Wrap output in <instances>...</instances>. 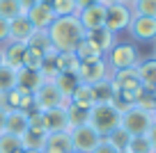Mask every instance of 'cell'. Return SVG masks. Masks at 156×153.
I'll use <instances>...</instances> for the list:
<instances>
[{
	"mask_svg": "<svg viewBox=\"0 0 156 153\" xmlns=\"http://www.w3.org/2000/svg\"><path fill=\"white\" fill-rule=\"evenodd\" d=\"M99 2H101L103 7H112V5H119L122 0H99Z\"/></svg>",
	"mask_w": 156,
	"mask_h": 153,
	"instance_id": "cell-43",
	"label": "cell"
},
{
	"mask_svg": "<svg viewBox=\"0 0 156 153\" xmlns=\"http://www.w3.org/2000/svg\"><path fill=\"white\" fill-rule=\"evenodd\" d=\"M94 153H117V151H115V148H112L110 144L106 142V139H101V144H99V146L94 148Z\"/></svg>",
	"mask_w": 156,
	"mask_h": 153,
	"instance_id": "cell-39",
	"label": "cell"
},
{
	"mask_svg": "<svg viewBox=\"0 0 156 153\" xmlns=\"http://www.w3.org/2000/svg\"><path fill=\"white\" fill-rule=\"evenodd\" d=\"M76 16L85 32H94V30L103 28V23H106V7L101 2H94V5L85 7V9H78Z\"/></svg>",
	"mask_w": 156,
	"mask_h": 153,
	"instance_id": "cell-9",
	"label": "cell"
},
{
	"mask_svg": "<svg viewBox=\"0 0 156 153\" xmlns=\"http://www.w3.org/2000/svg\"><path fill=\"white\" fill-rule=\"evenodd\" d=\"M67 119H69V130L71 128H78V126H85L90 119V110H85V107H78V105H71L69 103L67 107Z\"/></svg>",
	"mask_w": 156,
	"mask_h": 153,
	"instance_id": "cell-28",
	"label": "cell"
},
{
	"mask_svg": "<svg viewBox=\"0 0 156 153\" xmlns=\"http://www.w3.org/2000/svg\"><path fill=\"white\" fill-rule=\"evenodd\" d=\"M9 41V21L0 19V43H7Z\"/></svg>",
	"mask_w": 156,
	"mask_h": 153,
	"instance_id": "cell-38",
	"label": "cell"
},
{
	"mask_svg": "<svg viewBox=\"0 0 156 153\" xmlns=\"http://www.w3.org/2000/svg\"><path fill=\"white\" fill-rule=\"evenodd\" d=\"M110 82L115 85V89H117V91L142 87V85H140V80H138L136 69H119V71H110Z\"/></svg>",
	"mask_w": 156,
	"mask_h": 153,
	"instance_id": "cell-17",
	"label": "cell"
},
{
	"mask_svg": "<svg viewBox=\"0 0 156 153\" xmlns=\"http://www.w3.org/2000/svg\"><path fill=\"white\" fill-rule=\"evenodd\" d=\"M133 16H154L156 19V0H136L131 5Z\"/></svg>",
	"mask_w": 156,
	"mask_h": 153,
	"instance_id": "cell-36",
	"label": "cell"
},
{
	"mask_svg": "<svg viewBox=\"0 0 156 153\" xmlns=\"http://www.w3.org/2000/svg\"><path fill=\"white\" fill-rule=\"evenodd\" d=\"M87 124L92 126L101 137H108L115 128L122 126V112L117 110L115 105H108V103H94V105L90 107Z\"/></svg>",
	"mask_w": 156,
	"mask_h": 153,
	"instance_id": "cell-2",
	"label": "cell"
},
{
	"mask_svg": "<svg viewBox=\"0 0 156 153\" xmlns=\"http://www.w3.org/2000/svg\"><path fill=\"white\" fill-rule=\"evenodd\" d=\"M28 130V112L23 110H9L5 114V133L23 137V133Z\"/></svg>",
	"mask_w": 156,
	"mask_h": 153,
	"instance_id": "cell-18",
	"label": "cell"
},
{
	"mask_svg": "<svg viewBox=\"0 0 156 153\" xmlns=\"http://www.w3.org/2000/svg\"><path fill=\"white\" fill-rule=\"evenodd\" d=\"M41 85H44L41 71H34V69H25V66H21L19 71H16V87H19V89L34 94V91H37Z\"/></svg>",
	"mask_w": 156,
	"mask_h": 153,
	"instance_id": "cell-15",
	"label": "cell"
},
{
	"mask_svg": "<svg viewBox=\"0 0 156 153\" xmlns=\"http://www.w3.org/2000/svg\"><path fill=\"white\" fill-rule=\"evenodd\" d=\"M53 64L58 66L60 73H76L78 66H80V59L76 57V53H55V59Z\"/></svg>",
	"mask_w": 156,
	"mask_h": 153,
	"instance_id": "cell-25",
	"label": "cell"
},
{
	"mask_svg": "<svg viewBox=\"0 0 156 153\" xmlns=\"http://www.w3.org/2000/svg\"><path fill=\"white\" fill-rule=\"evenodd\" d=\"M136 73H138V80L140 85L145 87L147 91H154L156 89V57H145L136 64Z\"/></svg>",
	"mask_w": 156,
	"mask_h": 153,
	"instance_id": "cell-13",
	"label": "cell"
},
{
	"mask_svg": "<svg viewBox=\"0 0 156 153\" xmlns=\"http://www.w3.org/2000/svg\"><path fill=\"white\" fill-rule=\"evenodd\" d=\"M78 80L83 82V85H97V82L106 80V78H110V69H108L106 59H94V62H80V66H78L76 71Z\"/></svg>",
	"mask_w": 156,
	"mask_h": 153,
	"instance_id": "cell-8",
	"label": "cell"
},
{
	"mask_svg": "<svg viewBox=\"0 0 156 153\" xmlns=\"http://www.w3.org/2000/svg\"><path fill=\"white\" fill-rule=\"evenodd\" d=\"M37 2H39V0H19V5H21V9H23V12H28L30 7H34Z\"/></svg>",
	"mask_w": 156,
	"mask_h": 153,
	"instance_id": "cell-40",
	"label": "cell"
},
{
	"mask_svg": "<svg viewBox=\"0 0 156 153\" xmlns=\"http://www.w3.org/2000/svg\"><path fill=\"white\" fill-rule=\"evenodd\" d=\"M21 153H34V151H25V148H23V151H21Z\"/></svg>",
	"mask_w": 156,
	"mask_h": 153,
	"instance_id": "cell-47",
	"label": "cell"
},
{
	"mask_svg": "<svg viewBox=\"0 0 156 153\" xmlns=\"http://www.w3.org/2000/svg\"><path fill=\"white\" fill-rule=\"evenodd\" d=\"M154 94H156V89H154Z\"/></svg>",
	"mask_w": 156,
	"mask_h": 153,
	"instance_id": "cell-53",
	"label": "cell"
},
{
	"mask_svg": "<svg viewBox=\"0 0 156 153\" xmlns=\"http://www.w3.org/2000/svg\"><path fill=\"white\" fill-rule=\"evenodd\" d=\"M34 107L37 110H51V107H69V98L60 94L55 82H44L34 91Z\"/></svg>",
	"mask_w": 156,
	"mask_h": 153,
	"instance_id": "cell-6",
	"label": "cell"
},
{
	"mask_svg": "<svg viewBox=\"0 0 156 153\" xmlns=\"http://www.w3.org/2000/svg\"><path fill=\"white\" fill-rule=\"evenodd\" d=\"M46 32H48L51 46L58 53H71L78 46V41L85 37V30L78 21V16H58Z\"/></svg>",
	"mask_w": 156,
	"mask_h": 153,
	"instance_id": "cell-1",
	"label": "cell"
},
{
	"mask_svg": "<svg viewBox=\"0 0 156 153\" xmlns=\"http://www.w3.org/2000/svg\"><path fill=\"white\" fill-rule=\"evenodd\" d=\"M41 124H44L46 133H64V130H69L67 107H51V110H41Z\"/></svg>",
	"mask_w": 156,
	"mask_h": 153,
	"instance_id": "cell-11",
	"label": "cell"
},
{
	"mask_svg": "<svg viewBox=\"0 0 156 153\" xmlns=\"http://www.w3.org/2000/svg\"><path fill=\"white\" fill-rule=\"evenodd\" d=\"M131 19H133L131 7L119 2V5L106 7V23H103V28L110 30L112 34H119V32H124V30H129Z\"/></svg>",
	"mask_w": 156,
	"mask_h": 153,
	"instance_id": "cell-7",
	"label": "cell"
},
{
	"mask_svg": "<svg viewBox=\"0 0 156 153\" xmlns=\"http://www.w3.org/2000/svg\"><path fill=\"white\" fill-rule=\"evenodd\" d=\"M0 50H2V64H7V66L16 69V71L23 66L25 43H21V41H7L5 46L0 48Z\"/></svg>",
	"mask_w": 156,
	"mask_h": 153,
	"instance_id": "cell-16",
	"label": "cell"
},
{
	"mask_svg": "<svg viewBox=\"0 0 156 153\" xmlns=\"http://www.w3.org/2000/svg\"><path fill=\"white\" fill-rule=\"evenodd\" d=\"M46 133L44 128H28L21 137V144H23L25 151H34V153H44V146H46Z\"/></svg>",
	"mask_w": 156,
	"mask_h": 153,
	"instance_id": "cell-19",
	"label": "cell"
},
{
	"mask_svg": "<svg viewBox=\"0 0 156 153\" xmlns=\"http://www.w3.org/2000/svg\"><path fill=\"white\" fill-rule=\"evenodd\" d=\"M69 103L71 105H78V107H85V110H90V107L94 105V91L90 85H80L73 89V94L69 96Z\"/></svg>",
	"mask_w": 156,
	"mask_h": 153,
	"instance_id": "cell-24",
	"label": "cell"
},
{
	"mask_svg": "<svg viewBox=\"0 0 156 153\" xmlns=\"http://www.w3.org/2000/svg\"><path fill=\"white\" fill-rule=\"evenodd\" d=\"M25 16H28L30 23L34 25V30H48L51 23L55 21V14H53L48 2H37L34 7H30V9L25 12Z\"/></svg>",
	"mask_w": 156,
	"mask_h": 153,
	"instance_id": "cell-12",
	"label": "cell"
},
{
	"mask_svg": "<svg viewBox=\"0 0 156 153\" xmlns=\"http://www.w3.org/2000/svg\"><path fill=\"white\" fill-rule=\"evenodd\" d=\"M48 5H51V9H53L55 19H58V16H76L78 14L76 0H51Z\"/></svg>",
	"mask_w": 156,
	"mask_h": 153,
	"instance_id": "cell-29",
	"label": "cell"
},
{
	"mask_svg": "<svg viewBox=\"0 0 156 153\" xmlns=\"http://www.w3.org/2000/svg\"><path fill=\"white\" fill-rule=\"evenodd\" d=\"M71 151H73V146H71L69 130H64V133H48L44 153H71Z\"/></svg>",
	"mask_w": 156,
	"mask_h": 153,
	"instance_id": "cell-20",
	"label": "cell"
},
{
	"mask_svg": "<svg viewBox=\"0 0 156 153\" xmlns=\"http://www.w3.org/2000/svg\"><path fill=\"white\" fill-rule=\"evenodd\" d=\"M21 14H25V12L21 9L19 0H0V19L12 21V19H16V16H21Z\"/></svg>",
	"mask_w": 156,
	"mask_h": 153,
	"instance_id": "cell-33",
	"label": "cell"
},
{
	"mask_svg": "<svg viewBox=\"0 0 156 153\" xmlns=\"http://www.w3.org/2000/svg\"><path fill=\"white\" fill-rule=\"evenodd\" d=\"M34 34V25L30 23V19L25 14L16 16V19L9 21V41H21L28 43V39Z\"/></svg>",
	"mask_w": 156,
	"mask_h": 153,
	"instance_id": "cell-14",
	"label": "cell"
},
{
	"mask_svg": "<svg viewBox=\"0 0 156 153\" xmlns=\"http://www.w3.org/2000/svg\"><path fill=\"white\" fill-rule=\"evenodd\" d=\"M151 57H156V46H154V55H151Z\"/></svg>",
	"mask_w": 156,
	"mask_h": 153,
	"instance_id": "cell-48",
	"label": "cell"
},
{
	"mask_svg": "<svg viewBox=\"0 0 156 153\" xmlns=\"http://www.w3.org/2000/svg\"><path fill=\"white\" fill-rule=\"evenodd\" d=\"M92 91H94V103H108V105H115L117 103V89L110 82V78L92 85Z\"/></svg>",
	"mask_w": 156,
	"mask_h": 153,
	"instance_id": "cell-22",
	"label": "cell"
},
{
	"mask_svg": "<svg viewBox=\"0 0 156 153\" xmlns=\"http://www.w3.org/2000/svg\"><path fill=\"white\" fill-rule=\"evenodd\" d=\"M129 153H156L154 151V144L149 142V137L147 135H138V137H131V142H129Z\"/></svg>",
	"mask_w": 156,
	"mask_h": 153,
	"instance_id": "cell-32",
	"label": "cell"
},
{
	"mask_svg": "<svg viewBox=\"0 0 156 153\" xmlns=\"http://www.w3.org/2000/svg\"><path fill=\"white\" fill-rule=\"evenodd\" d=\"M136 107H140V110H147V112H156V94L154 91H142V96L138 98Z\"/></svg>",
	"mask_w": 156,
	"mask_h": 153,
	"instance_id": "cell-37",
	"label": "cell"
},
{
	"mask_svg": "<svg viewBox=\"0 0 156 153\" xmlns=\"http://www.w3.org/2000/svg\"><path fill=\"white\" fill-rule=\"evenodd\" d=\"M69 135H71V146H73L76 153H94V148H97L99 144H101V139H103L90 124L71 128Z\"/></svg>",
	"mask_w": 156,
	"mask_h": 153,
	"instance_id": "cell-5",
	"label": "cell"
},
{
	"mask_svg": "<svg viewBox=\"0 0 156 153\" xmlns=\"http://www.w3.org/2000/svg\"><path fill=\"white\" fill-rule=\"evenodd\" d=\"M106 64L110 71H119V69H133L138 62H140V53L133 43H119L117 41L115 46L106 53Z\"/></svg>",
	"mask_w": 156,
	"mask_h": 153,
	"instance_id": "cell-3",
	"label": "cell"
},
{
	"mask_svg": "<svg viewBox=\"0 0 156 153\" xmlns=\"http://www.w3.org/2000/svg\"><path fill=\"white\" fill-rule=\"evenodd\" d=\"M5 114H7V112L0 110V133H5Z\"/></svg>",
	"mask_w": 156,
	"mask_h": 153,
	"instance_id": "cell-44",
	"label": "cell"
},
{
	"mask_svg": "<svg viewBox=\"0 0 156 153\" xmlns=\"http://www.w3.org/2000/svg\"><path fill=\"white\" fill-rule=\"evenodd\" d=\"M41 64H44V53L25 43V53H23V66H25V69H34V71H39V69H41Z\"/></svg>",
	"mask_w": 156,
	"mask_h": 153,
	"instance_id": "cell-30",
	"label": "cell"
},
{
	"mask_svg": "<svg viewBox=\"0 0 156 153\" xmlns=\"http://www.w3.org/2000/svg\"><path fill=\"white\" fill-rule=\"evenodd\" d=\"M78 85H80V80H78L76 73H60V76L55 78V87L60 89V94H62L64 98H69Z\"/></svg>",
	"mask_w": 156,
	"mask_h": 153,
	"instance_id": "cell-27",
	"label": "cell"
},
{
	"mask_svg": "<svg viewBox=\"0 0 156 153\" xmlns=\"http://www.w3.org/2000/svg\"><path fill=\"white\" fill-rule=\"evenodd\" d=\"M28 46L37 48V50H41V53H46V50H51V39H48V32L46 30H34V34L28 39Z\"/></svg>",
	"mask_w": 156,
	"mask_h": 153,
	"instance_id": "cell-35",
	"label": "cell"
},
{
	"mask_svg": "<svg viewBox=\"0 0 156 153\" xmlns=\"http://www.w3.org/2000/svg\"><path fill=\"white\" fill-rule=\"evenodd\" d=\"M147 137H149V142L154 144V151H156V121H154V126L149 128V133H147Z\"/></svg>",
	"mask_w": 156,
	"mask_h": 153,
	"instance_id": "cell-41",
	"label": "cell"
},
{
	"mask_svg": "<svg viewBox=\"0 0 156 153\" xmlns=\"http://www.w3.org/2000/svg\"><path fill=\"white\" fill-rule=\"evenodd\" d=\"M21 151H23L21 137L9 133H0V153H21Z\"/></svg>",
	"mask_w": 156,
	"mask_h": 153,
	"instance_id": "cell-31",
	"label": "cell"
},
{
	"mask_svg": "<svg viewBox=\"0 0 156 153\" xmlns=\"http://www.w3.org/2000/svg\"><path fill=\"white\" fill-rule=\"evenodd\" d=\"M39 2H51V0H39Z\"/></svg>",
	"mask_w": 156,
	"mask_h": 153,
	"instance_id": "cell-49",
	"label": "cell"
},
{
	"mask_svg": "<svg viewBox=\"0 0 156 153\" xmlns=\"http://www.w3.org/2000/svg\"><path fill=\"white\" fill-rule=\"evenodd\" d=\"M154 119H156V112H154Z\"/></svg>",
	"mask_w": 156,
	"mask_h": 153,
	"instance_id": "cell-50",
	"label": "cell"
},
{
	"mask_svg": "<svg viewBox=\"0 0 156 153\" xmlns=\"http://www.w3.org/2000/svg\"><path fill=\"white\" fill-rule=\"evenodd\" d=\"M0 66H2V50H0Z\"/></svg>",
	"mask_w": 156,
	"mask_h": 153,
	"instance_id": "cell-46",
	"label": "cell"
},
{
	"mask_svg": "<svg viewBox=\"0 0 156 153\" xmlns=\"http://www.w3.org/2000/svg\"><path fill=\"white\" fill-rule=\"evenodd\" d=\"M129 32L136 41H156V19L154 16H133Z\"/></svg>",
	"mask_w": 156,
	"mask_h": 153,
	"instance_id": "cell-10",
	"label": "cell"
},
{
	"mask_svg": "<svg viewBox=\"0 0 156 153\" xmlns=\"http://www.w3.org/2000/svg\"><path fill=\"white\" fill-rule=\"evenodd\" d=\"M103 139H106V142L110 144V146L115 148L117 153H124V151L129 148V142H131V135H129L126 130H124L122 126H119V128H115L110 135H108V137H103Z\"/></svg>",
	"mask_w": 156,
	"mask_h": 153,
	"instance_id": "cell-26",
	"label": "cell"
},
{
	"mask_svg": "<svg viewBox=\"0 0 156 153\" xmlns=\"http://www.w3.org/2000/svg\"><path fill=\"white\" fill-rule=\"evenodd\" d=\"M122 2H124V5H129V7H131L133 2H136V0H122Z\"/></svg>",
	"mask_w": 156,
	"mask_h": 153,
	"instance_id": "cell-45",
	"label": "cell"
},
{
	"mask_svg": "<svg viewBox=\"0 0 156 153\" xmlns=\"http://www.w3.org/2000/svg\"><path fill=\"white\" fill-rule=\"evenodd\" d=\"M71 153H76V151H71Z\"/></svg>",
	"mask_w": 156,
	"mask_h": 153,
	"instance_id": "cell-52",
	"label": "cell"
},
{
	"mask_svg": "<svg viewBox=\"0 0 156 153\" xmlns=\"http://www.w3.org/2000/svg\"><path fill=\"white\" fill-rule=\"evenodd\" d=\"M14 87H16V69L2 64V66H0V94L14 89Z\"/></svg>",
	"mask_w": 156,
	"mask_h": 153,
	"instance_id": "cell-34",
	"label": "cell"
},
{
	"mask_svg": "<svg viewBox=\"0 0 156 153\" xmlns=\"http://www.w3.org/2000/svg\"><path fill=\"white\" fill-rule=\"evenodd\" d=\"M94 2H99V0H76V7L78 9H85V7L94 5Z\"/></svg>",
	"mask_w": 156,
	"mask_h": 153,
	"instance_id": "cell-42",
	"label": "cell"
},
{
	"mask_svg": "<svg viewBox=\"0 0 156 153\" xmlns=\"http://www.w3.org/2000/svg\"><path fill=\"white\" fill-rule=\"evenodd\" d=\"M124 153H129V151H124Z\"/></svg>",
	"mask_w": 156,
	"mask_h": 153,
	"instance_id": "cell-51",
	"label": "cell"
},
{
	"mask_svg": "<svg viewBox=\"0 0 156 153\" xmlns=\"http://www.w3.org/2000/svg\"><path fill=\"white\" fill-rule=\"evenodd\" d=\"M73 53H76V57L80 59V62H94V59H103V57H106V55L92 43V39H90L87 34L78 41V46L73 48Z\"/></svg>",
	"mask_w": 156,
	"mask_h": 153,
	"instance_id": "cell-21",
	"label": "cell"
},
{
	"mask_svg": "<svg viewBox=\"0 0 156 153\" xmlns=\"http://www.w3.org/2000/svg\"><path fill=\"white\" fill-rule=\"evenodd\" d=\"M85 34L92 39V43L101 50L103 55H106L108 50L117 43V34H112L110 30H106V28H99V30H94V32H85Z\"/></svg>",
	"mask_w": 156,
	"mask_h": 153,
	"instance_id": "cell-23",
	"label": "cell"
},
{
	"mask_svg": "<svg viewBox=\"0 0 156 153\" xmlns=\"http://www.w3.org/2000/svg\"><path fill=\"white\" fill-rule=\"evenodd\" d=\"M154 112L140 110V107H129V110L122 112V128L126 130L131 137H138V135H147L149 128L154 126Z\"/></svg>",
	"mask_w": 156,
	"mask_h": 153,
	"instance_id": "cell-4",
	"label": "cell"
}]
</instances>
